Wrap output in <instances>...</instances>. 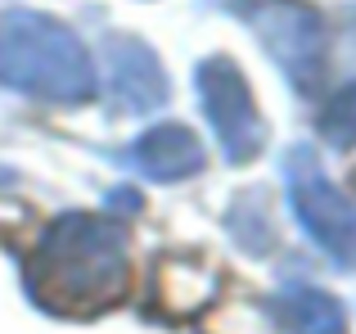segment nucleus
<instances>
[{
  "label": "nucleus",
  "mask_w": 356,
  "mask_h": 334,
  "mask_svg": "<svg viewBox=\"0 0 356 334\" xmlns=\"http://www.w3.org/2000/svg\"><path fill=\"white\" fill-rule=\"evenodd\" d=\"M131 172H140L145 181H185V176H199L208 154H203V141L181 122H163L149 127L140 141L127 145V154H118Z\"/></svg>",
  "instance_id": "0eeeda50"
},
{
  "label": "nucleus",
  "mask_w": 356,
  "mask_h": 334,
  "mask_svg": "<svg viewBox=\"0 0 356 334\" xmlns=\"http://www.w3.org/2000/svg\"><path fill=\"white\" fill-rule=\"evenodd\" d=\"M221 9L239 14L257 32V41L284 68L289 86L298 95H312L325 81L330 36H325V23L312 5H302V0H226Z\"/></svg>",
  "instance_id": "7ed1b4c3"
},
{
  "label": "nucleus",
  "mask_w": 356,
  "mask_h": 334,
  "mask_svg": "<svg viewBox=\"0 0 356 334\" xmlns=\"http://www.w3.org/2000/svg\"><path fill=\"white\" fill-rule=\"evenodd\" d=\"M131 253L113 217L68 212L41 230L27 257V294L54 317H95L127 299Z\"/></svg>",
  "instance_id": "f257e3e1"
},
{
  "label": "nucleus",
  "mask_w": 356,
  "mask_h": 334,
  "mask_svg": "<svg viewBox=\"0 0 356 334\" xmlns=\"http://www.w3.org/2000/svg\"><path fill=\"white\" fill-rule=\"evenodd\" d=\"M0 86L41 104H90L99 72L72 27L41 9H0Z\"/></svg>",
  "instance_id": "f03ea898"
},
{
  "label": "nucleus",
  "mask_w": 356,
  "mask_h": 334,
  "mask_svg": "<svg viewBox=\"0 0 356 334\" xmlns=\"http://www.w3.org/2000/svg\"><path fill=\"white\" fill-rule=\"evenodd\" d=\"M104 63H108V104L118 113H154L167 104V77L149 41L113 32L104 41Z\"/></svg>",
  "instance_id": "423d86ee"
},
{
  "label": "nucleus",
  "mask_w": 356,
  "mask_h": 334,
  "mask_svg": "<svg viewBox=\"0 0 356 334\" xmlns=\"http://www.w3.org/2000/svg\"><path fill=\"white\" fill-rule=\"evenodd\" d=\"M275 317L284 321L293 334H348V312L334 294H325L321 285H284L275 299Z\"/></svg>",
  "instance_id": "6e6552de"
},
{
  "label": "nucleus",
  "mask_w": 356,
  "mask_h": 334,
  "mask_svg": "<svg viewBox=\"0 0 356 334\" xmlns=\"http://www.w3.org/2000/svg\"><path fill=\"white\" fill-rule=\"evenodd\" d=\"M284 190L289 203H293V217L325 248V257L339 271H356V208L330 181V172L316 159L312 145H293L284 154Z\"/></svg>",
  "instance_id": "20e7f679"
},
{
  "label": "nucleus",
  "mask_w": 356,
  "mask_h": 334,
  "mask_svg": "<svg viewBox=\"0 0 356 334\" xmlns=\"http://www.w3.org/2000/svg\"><path fill=\"white\" fill-rule=\"evenodd\" d=\"M321 136L330 145H339V150H352V145H356V81H352V86H343L339 95L325 104Z\"/></svg>",
  "instance_id": "1a4fd4ad"
},
{
  "label": "nucleus",
  "mask_w": 356,
  "mask_h": 334,
  "mask_svg": "<svg viewBox=\"0 0 356 334\" xmlns=\"http://www.w3.org/2000/svg\"><path fill=\"white\" fill-rule=\"evenodd\" d=\"M194 86H199V104L208 113V127L217 132L221 150H226V159L252 163L266 150V122L257 113V100H252L239 63L226 59V54H212V59L199 63Z\"/></svg>",
  "instance_id": "39448f33"
},
{
  "label": "nucleus",
  "mask_w": 356,
  "mask_h": 334,
  "mask_svg": "<svg viewBox=\"0 0 356 334\" xmlns=\"http://www.w3.org/2000/svg\"><path fill=\"white\" fill-rule=\"evenodd\" d=\"M352 185H356V172H352Z\"/></svg>",
  "instance_id": "9b49d317"
},
{
  "label": "nucleus",
  "mask_w": 356,
  "mask_h": 334,
  "mask_svg": "<svg viewBox=\"0 0 356 334\" xmlns=\"http://www.w3.org/2000/svg\"><path fill=\"white\" fill-rule=\"evenodd\" d=\"M0 181H14V172H9V167H0Z\"/></svg>",
  "instance_id": "9d476101"
}]
</instances>
